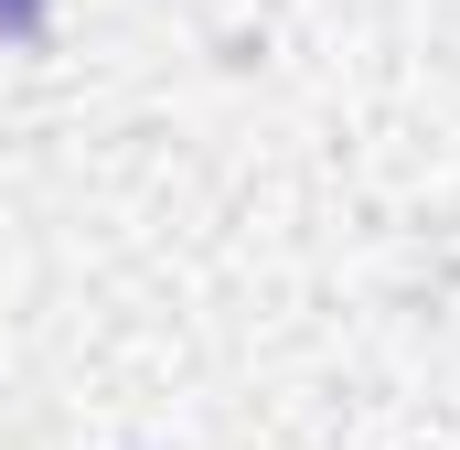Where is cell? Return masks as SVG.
<instances>
[{"label":"cell","mask_w":460,"mask_h":450,"mask_svg":"<svg viewBox=\"0 0 460 450\" xmlns=\"http://www.w3.org/2000/svg\"><path fill=\"white\" fill-rule=\"evenodd\" d=\"M0 43H43V0H0Z\"/></svg>","instance_id":"6da1fadb"}]
</instances>
